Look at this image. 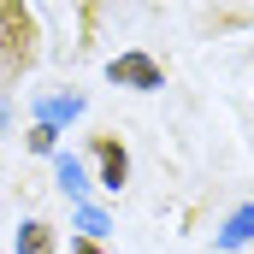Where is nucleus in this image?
<instances>
[{
	"instance_id": "nucleus-1",
	"label": "nucleus",
	"mask_w": 254,
	"mask_h": 254,
	"mask_svg": "<svg viewBox=\"0 0 254 254\" xmlns=\"http://www.w3.org/2000/svg\"><path fill=\"white\" fill-rule=\"evenodd\" d=\"M42 60V24L24 0H0V77L18 83L30 65Z\"/></svg>"
},
{
	"instance_id": "nucleus-2",
	"label": "nucleus",
	"mask_w": 254,
	"mask_h": 254,
	"mask_svg": "<svg viewBox=\"0 0 254 254\" xmlns=\"http://www.w3.org/2000/svg\"><path fill=\"white\" fill-rule=\"evenodd\" d=\"M107 83L154 95V89H166V71H160V60H148V54H119V60H107Z\"/></svg>"
},
{
	"instance_id": "nucleus-3",
	"label": "nucleus",
	"mask_w": 254,
	"mask_h": 254,
	"mask_svg": "<svg viewBox=\"0 0 254 254\" xmlns=\"http://www.w3.org/2000/svg\"><path fill=\"white\" fill-rule=\"evenodd\" d=\"M89 148H95V166H101V190L119 195V190L130 184V154H125V142H119V136H95Z\"/></svg>"
},
{
	"instance_id": "nucleus-4",
	"label": "nucleus",
	"mask_w": 254,
	"mask_h": 254,
	"mask_svg": "<svg viewBox=\"0 0 254 254\" xmlns=\"http://www.w3.org/2000/svg\"><path fill=\"white\" fill-rule=\"evenodd\" d=\"M54 178H60V190L71 195V201H83V195H89V172H83V160H77V154H54Z\"/></svg>"
},
{
	"instance_id": "nucleus-5",
	"label": "nucleus",
	"mask_w": 254,
	"mask_h": 254,
	"mask_svg": "<svg viewBox=\"0 0 254 254\" xmlns=\"http://www.w3.org/2000/svg\"><path fill=\"white\" fill-rule=\"evenodd\" d=\"M18 254H60V243H54V225H42V219H30V225H18V243H12Z\"/></svg>"
},
{
	"instance_id": "nucleus-6",
	"label": "nucleus",
	"mask_w": 254,
	"mask_h": 254,
	"mask_svg": "<svg viewBox=\"0 0 254 254\" xmlns=\"http://www.w3.org/2000/svg\"><path fill=\"white\" fill-rule=\"evenodd\" d=\"M243 243H254V207H237L219 231V249H243Z\"/></svg>"
},
{
	"instance_id": "nucleus-7",
	"label": "nucleus",
	"mask_w": 254,
	"mask_h": 254,
	"mask_svg": "<svg viewBox=\"0 0 254 254\" xmlns=\"http://www.w3.org/2000/svg\"><path fill=\"white\" fill-rule=\"evenodd\" d=\"M36 113H42V125H60V119H77V113H83V101H77V95H54V101H42Z\"/></svg>"
},
{
	"instance_id": "nucleus-8",
	"label": "nucleus",
	"mask_w": 254,
	"mask_h": 254,
	"mask_svg": "<svg viewBox=\"0 0 254 254\" xmlns=\"http://www.w3.org/2000/svg\"><path fill=\"white\" fill-rule=\"evenodd\" d=\"M77 225H83V237H107V213L101 207H77Z\"/></svg>"
},
{
	"instance_id": "nucleus-9",
	"label": "nucleus",
	"mask_w": 254,
	"mask_h": 254,
	"mask_svg": "<svg viewBox=\"0 0 254 254\" xmlns=\"http://www.w3.org/2000/svg\"><path fill=\"white\" fill-rule=\"evenodd\" d=\"M54 148H60V130H54V125H36V130H30V154H54Z\"/></svg>"
},
{
	"instance_id": "nucleus-10",
	"label": "nucleus",
	"mask_w": 254,
	"mask_h": 254,
	"mask_svg": "<svg viewBox=\"0 0 254 254\" xmlns=\"http://www.w3.org/2000/svg\"><path fill=\"white\" fill-rule=\"evenodd\" d=\"M71 254H101V243H95V237H77V243H71Z\"/></svg>"
},
{
	"instance_id": "nucleus-11",
	"label": "nucleus",
	"mask_w": 254,
	"mask_h": 254,
	"mask_svg": "<svg viewBox=\"0 0 254 254\" xmlns=\"http://www.w3.org/2000/svg\"><path fill=\"white\" fill-rule=\"evenodd\" d=\"M6 125H12V101H6V89H0V136H6Z\"/></svg>"
}]
</instances>
